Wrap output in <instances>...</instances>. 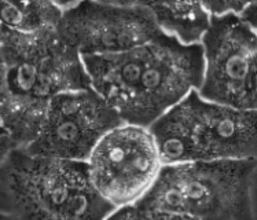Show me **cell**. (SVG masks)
<instances>
[{
	"label": "cell",
	"instance_id": "cell-1",
	"mask_svg": "<svg viewBox=\"0 0 257 220\" xmlns=\"http://www.w3.org/2000/svg\"><path fill=\"white\" fill-rule=\"evenodd\" d=\"M89 85L122 123L149 128L164 113L200 88L202 48L183 46L160 33L124 53L81 57Z\"/></svg>",
	"mask_w": 257,
	"mask_h": 220
},
{
	"label": "cell",
	"instance_id": "cell-2",
	"mask_svg": "<svg viewBox=\"0 0 257 220\" xmlns=\"http://www.w3.org/2000/svg\"><path fill=\"white\" fill-rule=\"evenodd\" d=\"M89 87L81 57L57 29L0 27V127L16 147L35 141L54 96Z\"/></svg>",
	"mask_w": 257,
	"mask_h": 220
},
{
	"label": "cell",
	"instance_id": "cell-3",
	"mask_svg": "<svg viewBox=\"0 0 257 220\" xmlns=\"http://www.w3.org/2000/svg\"><path fill=\"white\" fill-rule=\"evenodd\" d=\"M113 210L83 161L14 147L0 167V212L18 220H105Z\"/></svg>",
	"mask_w": 257,
	"mask_h": 220
},
{
	"label": "cell",
	"instance_id": "cell-4",
	"mask_svg": "<svg viewBox=\"0 0 257 220\" xmlns=\"http://www.w3.org/2000/svg\"><path fill=\"white\" fill-rule=\"evenodd\" d=\"M256 160H217L163 165L137 204L194 220H253Z\"/></svg>",
	"mask_w": 257,
	"mask_h": 220
},
{
	"label": "cell",
	"instance_id": "cell-5",
	"mask_svg": "<svg viewBox=\"0 0 257 220\" xmlns=\"http://www.w3.org/2000/svg\"><path fill=\"white\" fill-rule=\"evenodd\" d=\"M256 110L212 103L191 91L149 127L163 165L256 160Z\"/></svg>",
	"mask_w": 257,
	"mask_h": 220
},
{
	"label": "cell",
	"instance_id": "cell-6",
	"mask_svg": "<svg viewBox=\"0 0 257 220\" xmlns=\"http://www.w3.org/2000/svg\"><path fill=\"white\" fill-rule=\"evenodd\" d=\"M201 48V98L236 110H256V29L235 14L210 17Z\"/></svg>",
	"mask_w": 257,
	"mask_h": 220
},
{
	"label": "cell",
	"instance_id": "cell-7",
	"mask_svg": "<svg viewBox=\"0 0 257 220\" xmlns=\"http://www.w3.org/2000/svg\"><path fill=\"white\" fill-rule=\"evenodd\" d=\"M85 164L95 190L114 209L142 199L163 168L149 128L125 123L96 143Z\"/></svg>",
	"mask_w": 257,
	"mask_h": 220
},
{
	"label": "cell",
	"instance_id": "cell-8",
	"mask_svg": "<svg viewBox=\"0 0 257 220\" xmlns=\"http://www.w3.org/2000/svg\"><path fill=\"white\" fill-rule=\"evenodd\" d=\"M57 5L62 10L58 33L80 57L124 53L161 33L143 2Z\"/></svg>",
	"mask_w": 257,
	"mask_h": 220
},
{
	"label": "cell",
	"instance_id": "cell-9",
	"mask_svg": "<svg viewBox=\"0 0 257 220\" xmlns=\"http://www.w3.org/2000/svg\"><path fill=\"white\" fill-rule=\"evenodd\" d=\"M121 123L91 87L66 91L51 99L37 137L22 149L36 156L85 163L96 143Z\"/></svg>",
	"mask_w": 257,
	"mask_h": 220
},
{
	"label": "cell",
	"instance_id": "cell-10",
	"mask_svg": "<svg viewBox=\"0 0 257 220\" xmlns=\"http://www.w3.org/2000/svg\"><path fill=\"white\" fill-rule=\"evenodd\" d=\"M143 5L152 13L160 32L183 46L201 44L209 28L210 16L201 2H143Z\"/></svg>",
	"mask_w": 257,
	"mask_h": 220
},
{
	"label": "cell",
	"instance_id": "cell-11",
	"mask_svg": "<svg viewBox=\"0 0 257 220\" xmlns=\"http://www.w3.org/2000/svg\"><path fill=\"white\" fill-rule=\"evenodd\" d=\"M62 10L54 2H0V27L22 33L57 29Z\"/></svg>",
	"mask_w": 257,
	"mask_h": 220
},
{
	"label": "cell",
	"instance_id": "cell-12",
	"mask_svg": "<svg viewBox=\"0 0 257 220\" xmlns=\"http://www.w3.org/2000/svg\"><path fill=\"white\" fill-rule=\"evenodd\" d=\"M210 17L239 16L247 6V2H201Z\"/></svg>",
	"mask_w": 257,
	"mask_h": 220
},
{
	"label": "cell",
	"instance_id": "cell-13",
	"mask_svg": "<svg viewBox=\"0 0 257 220\" xmlns=\"http://www.w3.org/2000/svg\"><path fill=\"white\" fill-rule=\"evenodd\" d=\"M143 216L145 210L138 204H132L115 208L110 215L106 216L105 220H142Z\"/></svg>",
	"mask_w": 257,
	"mask_h": 220
},
{
	"label": "cell",
	"instance_id": "cell-14",
	"mask_svg": "<svg viewBox=\"0 0 257 220\" xmlns=\"http://www.w3.org/2000/svg\"><path fill=\"white\" fill-rule=\"evenodd\" d=\"M241 20L245 24H247L249 27L252 28V29H256V22H257V3L256 2H252V3H247V6L243 9L241 14Z\"/></svg>",
	"mask_w": 257,
	"mask_h": 220
},
{
	"label": "cell",
	"instance_id": "cell-15",
	"mask_svg": "<svg viewBox=\"0 0 257 220\" xmlns=\"http://www.w3.org/2000/svg\"><path fill=\"white\" fill-rule=\"evenodd\" d=\"M142 220H194L191 217L167 212H145Z\"/></svg>",
	"mask_w": 257,
	"mask_h": 220
},
{
	"label": "cell",
	"instance_id": "cell-16",
	"mask_svg": "<svg viewBox=\"0 0 257 220\" xmlns=\"http://www.w3.org/2000/svg\"><path fill=\"white\" fill-rule=\"evenodd\" d=\"M16 147V145L13 143V141L10 139V137L7 134H3L0 135V167L2 164L6 160V157L9 156V153Z\"/></svg>",
	"mask_w": 257,
	"mask_h": 220
},
{
	"label": "cell",
	"instance_id": "cell-17",
	"mask_svg": "<svg viewBox=\"0 0 257 220\" xmlns=\"http://www.w3.org/2000/svg\"><path fill=\"white\" fill-rule=\"evenodd\" d=\"M0 220H18L14 216L9 215V213H5V212H0Z\"/></svg>",
	"mask_w": 257,
	"mask_h": 220
},
{
	"label": "cell",
	"instance_id": "cell-18",
	"mask_svg": "<svg viewBox=\"0 0 257 220\" xmlns=\"http://www.w3.org/2000/svg\"><path fill=\"white\" fill-rule=\"evenodd\" d=\"M3 134H7V132H6L5 130H3L2 127H0V135H3Z\"/></svg>",
	"mask_w": 257,
	"mask_h": 220
}]
</instances>
